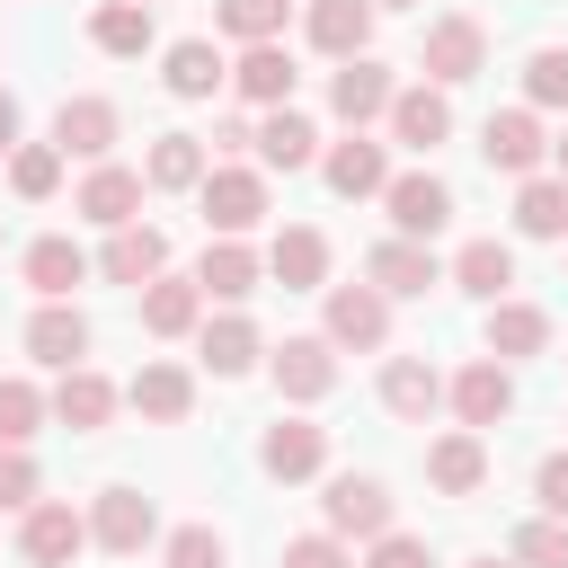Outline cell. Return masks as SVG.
<instances>
[{
    "label": "cell",
    "instance_id": "6da1fadb",
    "mask_svg": "<svg viewBox=\"0 0 568 568\" xmlns=\"http://www.w3.org/2000/svg\"><path fill=\"white\" fill-rule=\"evenodd\" d=\"M479 62H488V27H479V18H435V27H426V44H417L426 89H462Z\"/></svg>",
    "mask_w": 568,
    "mask_h": 568
},
{
    "label": "cell",
    "instance_id": "7a4b0ae2",
    "mask_svg": "<svg viewBox=\"0 0 568 568\" xmlns=\"http://www.w3.org/2000/svg\"><path fill=\"white\" fill-rule=\"evenodd\" d=\"M320 515H328L337 541H346V532H355V541H382V532H390V488H382L373 470H337L328 497H320Z\"/></svg>",
    "mask_w": 568,
    "mask_h": 568
},
{
    "label": "cell",
    "instance_id": "3957f363",
    "mask_svg": "<svg viewBox=\"0 0 568 568\" xmlns=\"http://www.w3.org/2000/svg\"><path fill=\"white\" fill-rule=\"evenodd\" d=\"M204 231L213 240H240V231H257V213H266V178L257 169H204Z\"/></svg>",
    "mask_w": 568,
    "mask_h": 568
},
{
    "label": "cell",
    "instance_id": "277c9868",
    "mask_svg": "<svg viewBox=\"0 0 568 568\" xmlns=\"http://www.w3.org/2000/svg\"><path fill=\"white\" fill-rule=\"evenodd\" d=\"M364 284H373L382 302H426V293L444 284V266H435L426 240H382V248L364 257Z\"/></svg>",
    "mask_w": 568,
    "mask_h": 568
},
{
    "label": "cell",
    "instance_id": "5b68a950",
    "mask_svg": "<svg viewBox=\"0 0 568 568\" xmlns=\"http://www.w3.org/2000/svg\"><path fill=\"white\" fill-rule=\"evenodd\" d=\"M151 532H160V515H151V497H142V488H98V506H89V541H98V550L142 559V550H151Z\"/></svg>",
    "mask_w": 568,
    "mask_h": 568
},
{
    "label": "cell",
    "instance_id": "8992f818",
    "mask_svg": "<svg viewBox=\"0 0 568 568\" xmlns=\"http://www.w3.org/2000/svg\"><path fill=\"white\" fill-rule=\"evenodd\" d=\"M382 204H390V240H435V231L453 222V186H444V178H426V169L390 178V186H382Z\"/></svg>",
    "mask_w": 568,
    "mask_h": 568
},
{
    "label": "cell",
    "instance_id": "52a82bcc",
    "mask_svg": "<svg viewBox=\"0 0 568 568\" xmlns=\"http://www.w3.org/2000/svg\"><path fill=\"white\" fill-rule=\"evenodd\" d=\"M115 133H124V115H115L106 98H62V106H53V151H62V160H89V169H98V160L115 151Z\"/></svg>",
    "mask_w": 568,
    "mask_h": 568
},
{
    "label": "cell",
    "instance_id": "ba28073f",
    "mask_svg": "<svg viewBox=\"0 0 568 568\" xmlns=\"http://www.w3.org/2000/svg\"><path fill=\"white\" fill-rule=\"evenodd\" d=\"M98 275L106 284H160L169 275V231H151V222H124V231H106V248H98Z\"/></svg>",
    "mask_w": 568,
    "mask_h": 568
},
{
    "label": "cell",
    "instance_id": "9c48e42d",
    "mask_svg": "<svg viewBox=\"0 0 568 568\" xmlns=\"http://www.w3.org/2000/svg\"><path fill=\"white\" fill-rule=\"evenodd\" d=\"M328 346H355V355H373L382 337H390V302L373 293V284H328V328H320Z\"/></svg>",
    "mask_w": 568,
    "mask_h": 568
},
{
    "label": "cell",
    "instance_id": "30bf717a",
    "mask_svg": "<svg viewBox=\"0 0 568 568\" xmlns=\"http://www.w3.org/2000/svg\"><path fill=\"white\" fill-rule=\"evenodd\" d=\"M266 373H275L284 399H328L337 390V346L328 337H284V346H266Z\"/></svg>",
    "mask_w": 568,
    "mask_h": 568
},
{
    "label": "cell",
    "instance_id": "8fae6325",
    "mask_svg": "<svg viewBox=\"0 0 568 568\" xmlns=\"http://www.w3.org/2000/svg\"><path fill=\"white\" fill-rule=\"evenodd\" d=\"M18 550H27L36 568H71V559L89 550V515H71V506L36 497V506H27V524H18Z\"/></svg>",
    "mask_w": 568,
    "mask_h": 568
},
{
    "label": "cell",
    "instance_id": "7c38bea8",
    "mask_svg": "<svg viewBox=\"0 0 568 568\" xmlns=\"http://www.w3.org/2000/svg\"><path fill=\"white\" fill-rule=\"evenodd\" d=\"M479 151H488V169L532 178V169H541V151H550V133H541V115H532V106H506V115H488V124H479Z\"/></svg>",
    "mask_w": 568,
    "mask_h": 568
},
{
    "label": "cell",
    "instance_id": "4fadbf2b",
    "mask_svg": "<svg viewBox=\"0 0 568 568\" xmlns=\"http://www.w3.org/2000/svg\"><path fill=\"white\" fill-rule=\"evenodd\" d=\"M71 213H89L98 231H124V222H142V169H115V160H98V169L80 178Z\"/></svg>",
    "mask_w": 568,
    "mask_h": 568
},
{
    "label": "cell",
    "instance_id": "5bb4252c",
    "mask_svg": "<svg viewBox=\"0 0 568 568\" xmlns=\"http://www.w3.org/2000/svg\"><path fill=\"white\" fill-rule=\"evenodd\" d=\"M257 462H266V479H320V462H328V426H311V417H275V426L257 435Z\"/></svg>",
    "mask_w": 568,
    "mask_h": 568
},
{
    "label": "cell",
    "instance_id": "9a60e30c",
    "mask_svg": "<svg viewBox=\"0 0 568 568\" xmlns=\"http://www.w3.org/2000/svg\"><path fill=\"white\" fill-rule=\"evenodd\" d=\"M444 399H453V417L479 435V426H497V417L515 408V382H506V364H488V355H479V364H462V373L444 382Z\"/></svg>",
    "mask_w": 568,
    "mask_h": 568
},
{
    "label": "cell",
    "instance_id": "2e32d148",
    "mask_svg": "<svg viewBox=\"0 0 568 568\" xmlns=\"http://www.w3.org/2000/svg\"><path fill=\"white\" fill-rule=\"evenodd\" d=\"M390 98H399V89H390V71H382L373 53H355V62H337V71H328V106H337L346 124H373V115H390Z\"/></svg>",
    "mask_w": 568,
    "mask_h": 568
},
{
    "label": "cell",
    "instance_id": "e0dca14e",
    "mask_svg": "<svg viewBox=\"0 0 568 568\" xmlns=\"http://www.w3.org/2000/svg\"><path fill=\"white\" fill-rule=\"evenodd\" d=\"M257 275H266V257H257L248 240H213L204 266H195V293H204V302H248Z\"/></svg>",
    "mask_w": 568,
    "mask_h": 568
},
{
    "label": "cell",
    "instance_id": "ac0fdd59",
    "mask_svg": "<svg viewBox=\"0 0 568 568\" xmlns=\"http://www.w3.org/2000/svg\"><path fill=\"white\" fill-rule=\"evenodd\" d=\"M44 408H53L71 435H98V426L115 417V382H106V373H89V364H71V373L53 382V399H44Z\"/></svg>",
    "mask_w": 568,
    "mask_h": 568
},
{
    "label": "cell",
    "instance_id": "d6986e66",
    "mask_svg": "<svg viewBox=\"0 0 568 568\" xmlns=\"http://www.w3.org/2000/svg\"><path fill=\"white\" fill-rule=\"evenodd\" d=\"M426 479H435L444 497H479V479H488V444H479L470 426L435 435V444H426Z\"/></svg>",
    "mask_w": 568,
    "mask_h": 568
},
{
    "label": "cell",
    "instance_id": "ffe728a7",
    "mask_svg": "<svg viewBox=\"0 0 568 568\" xmlns=\"http://www.w3.org/2000/svg\"><path fill=\"white\" fill-rule=\"evenodd\" d=\"M266 275H275L284 293H320V284H328V240H320V231H302V222H293V231H275Z\"/></svg>",
    "mask_w": 568,
    "mask_h": 568
},
{
    "label": "cell",
    "instance_id": "44dd1931",
    "mask_svg": "<svg viewBox=\"0 0 568 568\" xmlns=\"http://www.w3.org/2000/svg\"><path fill=\"white\" fill-rule=\"evenodd\" d=\"M550 346V311L532 302H488V364H524Z\"/></svg>",
    "mask_w": 568,
    "mask_h": 568
},
{
    "label": "cell",
    "instance_id": "7402d4cb",
    "mask_svg": "<svg viewBox=\"0 0 568 568\" xmlns=\"http://www.w3.org/2000/svg\"><path fill=\"white\" fill-rule=\"evenodd\" d=\"M27 355H36V364H53V373H71V364L89 355V320H80L71 302H44V311L27 320Z\"/></svg>",
    "mask_w": 568,
    "mask_h": 568
},
{
    "label": "cell",
    "instance_id": "603a6c76",
    "mask_svg": "<svg viewBox=\"0 0 568 568\" xmlns=\"http://www.w3.org/2000/svg\"><path fill=\"white\" fill-rule=\"evenodd\" d=\"M124 399H133L151 426H178V417L195 408V373H186V364H142V373L124 382Z\"/></svg>",
    "mask_w": 568,
    "mask_h": 568
},
{
    "label": "cell",
    "instance_id": "cb8c5ba5",
    "mask_svg": "<svg viewBox=\"0 0 568 568\" xmlns=\"http://www.w3.org/2000/svg\"><path fill=\"white\" fill-rule=\"evenodd\" d=\"M382 408H390V417H435V408H444V373H435L426 355H390V364H382Z\"/></svg>",
    "mask_w": 568,
    "mask_h": 568
},
{
    "label": "cell",
    "instance_id": "d4e9b609",
    "mask_svg": "<svg viewBox=\"0 0 568 568\" xmlns=\"http://www.w3.org/2000/svg\"><path fill=\"white\" fill-rule=\"evenodd\" d=\"M222 80H231V71H222V53H213L204 36H178V44L160 53V89H169V98H213Z\"/></svg>",
    "mask_w": 568,
    "mask_h": 568
},
{
    "label": "cell",
    "instance_id": "484cf974",
    "mask_svg": "<svg viewBox=\"0 0 568 568\" xmlns=\"http://www.w3.org/2000/svg\"><path fill=\"white\" fill-rule=\"evenodd\" d=\"M293 80H302V71H293V53H284V44H248V53H240V71H231V89H240L248 106H293Z\"/></svg>",
    "mask_w": 568,
    "mask_h": 568
},
{
    "label": "cell",
    "instance_id": "4316f807",
    "mask_svg": "<svg viewBox=\"0 0 568 568\" xmlns=\"http://www.w3.org/2000/svg\"><path fill=\"white\" fill-rule=\"evenodd\" d=\"M444 133H453V106H444V89H426V80H417V89H399V98H390V142H408V151H435Z\"/></svg>",
    "mask_w": 568,
    "mask_h": 568
},
{
    "label": "cell",
    "instance_id": "83f0119b",
    "mask_svg": "<svg viewBox=\"0 0 568 568\" xmlns=\"http://www.w3.org/2000/svg\"><path fill=\"white\" fill-rule=\"evenodd\" d=\"M257 160H266V169H284V178H293V169H311V160H320V124H311V115H293V106H266V124H257Z\"/></svg>",
    "mask_w": 568,
    "mask_h": 568
},
{
    "label": "cell",
    "instance_id": "f1b7e54d",
    "mask_svg": "<svg viewBox=\"0 0 568 568\" xmlns=\"http://www.w3.org/2000/svg\"><path fill=\"white\" fill-rule=\"evenodd\" d=\"M204 169H213V151H204L195 133H160V142H151V160H142V186L186 195V186H204Z\"/></svg>",
    "mask_w": 568,
    "mask_h": 568
},
{
    "label": "cell",
    "instance_id": "f546056e",
    "mask_svg": "<svg viewBox=\"0 0 568 568\" xmlns=\"http://www.w3.org/2000/svg\"><path fill=\"white\" fill-rule=\"evenodd\" d=\"M320 169H328V186H337V195H382V186H390V151H382V142H364V133H346L337 151H320Z\"/></svg>",
    "mask_w": 568,
    "mask_h": 568
},
{
    "label": "cell",
    "instance_id": "4dcf8cb0",
    "mask_svg": "<svg viewBox=\"0 0 568 568\" xmlns=\"http://www.w3.org/2000/svg\"><path fill=\"white\" fill-rule=\"evenodd\" d=\"M311 44L337 53V62H355L373 44V0H311Z\"/></svg>",
    "mask_w": 568,
    "mask_h": 568
},
{
    "label": "cell",
    "instance_id": "1f68e13d",
    "mask_svg": "<svg viewBox=\"0 0 568 568\" xmlns=\"http://www.w3.org/2000/svg\"><path fill=\"white\" fill-rule=\"evenodd\" d=\"M195 320H204L195 275H160V284H142V328H151V337H186Z\"/></svg>",
    "mask_w": 568,
    "mask_h": 568
},
{
    "label": "cell",
    "instance_id": "d6a6232c",
    "mask_svg": "<svg viewBox=\"0 0 568 568\" xmlns=\"http://www.w3.org/2000/svg\"><path fill=\"white\" fill-rule=\"evenodd\" d=\"M515 231L524 240H568V178H524L515 186Z\"/></svg>",
    "mask_w": 568,
    "mask_h": 568
},
{
    "label": "cell",
    "instance_id": "836d02e7",
    "mask_svg": "<svg viewBox=\"0 0 568 568\" xmlns=\"http://www.w3.org/2000/svg\"><path fill=\"white\" fill-rule=\"evenodd\" d=\"M453 284L479 293V302H506V284H515V248H506V240H470V248L453 257Z\"/></svg>",
    "mask_w": 568,
    "mask_h": 568
},
{
    "label": "cell",
    "instance_id": "e575fe53",
    "mask_svg": "<svg viewBox=\"0 0 568 568\" xmlns=\"http://www.w3.org/2000/svg\"><path fill=\"white\" fill-rule=\"evenodd\" d=\"M266 355V337H257V320H240V311H222V320H204V364L231 382V373H248Z\"/></svg>",
    "mask_w": 568,
    "mask_h": 568
},
{
    "label": "cell",
    "instance_id": "d590c367",
    "mask_svg": "<svg viewBox=\"0 0 568 568\" xmlns=\"http://www.w3.org/2000/svg\"><path fill=\"white\" fill-rule=\"evenodd\" d=\"M80 275H89V257H80V248H71V240H62V231H53V240H36V248H27V284H36V293H44V302H71V284H80Z\"/></svg>",
    "mask_w": 568,
    "mask_h": 568
},
{
    "label": "cell",
    "instance_id": "8d00e7d4",
    "mask_svg": "<svg viewBox=\"0 0 568 568\" xmlns=\"http://www.w3.org/2000/svg\"><path fill=\"white\" fill-rule=\"evenodd\" d=\"M89 44H98V53H124V62H133V53H151V9L106 0V9L89 18Z\"/></svg>",
    "mask_w": 568,
    "mask_h": 568
},
{
    "label": "cell",
    "instance_id": "74e56055",
    "mask_svg": "<svg viewBox=\"0 0 568 568\" xmlns=\"http://www.w3.org/2000/svg\"><path fill=\"white\" fill-rule=\"evenodd\" d=\"M9 186H18L27 204H44V195L62 186V151H53V142H18V151H9Z\"/></svg>",
    "mask_w": 568,
    "mask_h": 568
},
{
    "label": "cell",
    "instance_id": "f35d334b",
    "mask_svg": "<svg viewBox=\"0 0 568 568\" xmlns=\"http://www.w3.org/2000/svg\"><path fill=\"white\" fill-rule=\"evenodd\" d=\"M44 417H53V408H44V390L9 373V382H0V444H27V435H36Z\"/></svg>",
    "mask_w": 568,
    "mask_h": 568
},
{
    "label": "cell",
    "instance_id": "ab89813d",
    "mask_svg": "<svg viewBox=\"0 0 568 568\" xmlns=\"http://www.w3.org/2000/svg\"><path fill=\"white\" fill-rule=\"evenodd\" d=\"M506 559H515V568H568V524H559V515L524 524V532L506 541Z\"/></svg>",
    "mask_w": 568,
    "mask_h": 568
},
{
    "label": "cell",
    "instance_id": "60d3db41",
    "mask_svg": "<svg viewBox=\"0 0 568 568\" xmlns=\"http://www.w3.org/2000/svg\"><path fill=\"white\" fill-rule=\"evenodd\" d=\"M213 18H222L240 44H275V36H284V0H222Z\"/></svg>",
    "mask_w": 568,
    "mask_h": 568
},
{
    "label": "cell",
    "instance_id": "b9f144b4",
    "mask_svg": "<svg viewBox=\"0 0 568 568\" xmlns=\"http://www.w3.org/2000/svg\"><path fill=\"white\" fill-rule=\"evenodd\" d=\"M524 98H532V106H568V44H541V53L524 62Z\"/></svg>",
    "mask_w": 568,
    "mask_h": 568
},
{
    "label": "cell",
    "instance_id": "7bdbcfd3",
    "mask_svg": "<svg viewBox=\"0 0 568 568\" xmlns=\"http://www.w3.org/2000/svg\"><path fill=\"white\" fill-rule=\"evenodd\" d=\"M169 568H231V550L213 524H186V532H169Z\"/></svg>",
    "mask_w": 568,
    "mask_h": 568
},
{
    "label": "cell",
    "instance_id": "ee69618b",
    "mask_svg": "<svg viewBox=\"0 0 568 568\" xmlns=\"http://www.w3.org/2000/svg\"><path fill=\"white\" fill-rule=\"evenodd\" d=\"M275 568H346V541H337V532H293Z\"/></svg>",
    "mask_w": 568,
    "mask_h": 568
},
{
    "label": "cell",
    "instance_id": "f6af8a7d",
    "mask_svg": "<svg viewBox=\"0 0 568 568\" xmlns=\"http://www.w3.org/2000/svg\"><path fill=\"white\" fill-rule=\"evenodd\" d=\"M0 506H36V462L18 444H0Z\"/></svg>",
    "mask_w": 568,
    "mask_h": 568
},
{
    "label": "cell",
    "instance_id": "bcb514c9",
    "mask_svg": "<svg viewBox=\"0 0 568 568\" xmlns=\"http://www.w3.org/2000/svg\"><path fill=\"white\" fill-rule=\"evenodd\" d=\"M532 497H541V515H559V524H568V453H550V462L532 470Z\"/></svg>",
    "mask_w": 568,
    "mask_h": 568
},
{
    "label": "cell",
    "instance_id": "7dc6e473",
    "mask_svg": "<svg viewBox=\"0 0 568 568\" xmlns=\"http://www.w3.org/2000/svg\"><path fill=\"white\" fill-rule=\"evenodd\" d=\"M364 568H426V541H417V532H382Z\"/></svg>",
    "mask_w": 568,
    "mask_h": 568
},
{
    "label": "cell",
    "instance_id": "c3c4849f",
    "mask_svg": "<svg viewBox=\"0 0 568 568\" xmlns=\"http://www.w3.org/2000/svg\"><path fill=\"white\" fill-rule=\"evenodd\" d=\"M240 151H257V133H248L240 115H222V124H213V160H240Z\"/></svg>",
    "mask_w": 568,
    "mask_h": 568
},
{
    "label": "cell",
    "instance_id": "681fc988",
    "mask_svg": "<svg viewBox=\"0 0 568 568\" xmlns=\"http://www.w3.org/2000/svg\"><path fill=\"white\" fill-rule=\"evenodd\" d=\"M9 151H18V98L0 89V160H9Z\"/></svg>",
    "mask_w": 568,
    "mask_h": 568
},
{
    "label": "cell",
    "instance_id": "f907efd6",
    "mask_svg": "<svg viewBox=\"0 0 568 568\" xmlns=\"http://www.w3.org/2000/svg\"><path fill=\"white\" fill-rule=\"evenodd\" d=\"M550 160H559V169H550V178H568V133H559V142H550Z\"/></svg>",
    "mask_w": 568,
    "mask_h": 568
},
{
    "label": "cell",
    "instance_id": "816d5d0a",
    "mask_svg": "<svg viewBox=\"0 0 568 568\" xmlns=\"http://www.w3.org/2000/svg\"><path fill=\"white\" fill-rule=\"evenodd\" d=\"M470 568H515V559H470Z\"/></svg>",
    "mask_w": 568,
    "mask_h": 568
},
{
    "label": "cell",
    "instance_id": "f5cc1de1",
    "mask_svg": "<svg viewBox=\"0 0 568 568\" xmlns=\"http://www.w3.org/2000/svg\"><path fill=\"white\" fill-rule=\"evenodd\" d=\"M373 9H408V0H373Z\"/></svg>",
    "mask_w": 568,
    "mask_h": 568
},
{
    "label": "cell",
    "instance_id": "db71d44e",
    "mask_svg": "<svg viewBox=\"0 0 568 568\" xmlns=\"http://www.w3.org/2000/svg\"><path fill=\"white\" fill-rule=\"evenodd\" d=\"M133 9H151V0H133Z\"/></svg>",
    "mask_w": 568,
    "mask_h": 568
}]
</instances>
